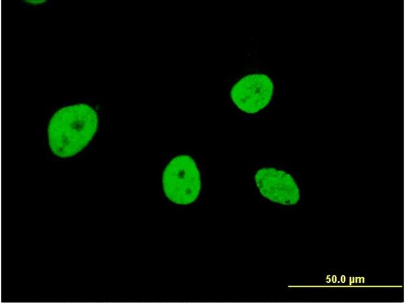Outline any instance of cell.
<instances>
[{
    "instance_id": "2",
    "label": "cell",
    "mask_w": 405,
    "mask_h": 303,
    "mask_svg": "<svg viewBox=\"0 0 405 303\" xmlns=\"http://www.w3.org/2000/svg\"><path fill=\"white\" fill-rule=\"evenodd\" d=\"M166 196L173 203L188 205L197 198L201 189L200 174L194 160L188 155L174 158L162 177Z\"/></svg>"
},
{
    "instance_id": "3",
    "label": "cell",
    "mask_w": 405,
    "mask_h": 303,
    "mask_svg": "<svg viewBox=\"0 0 405 303\" xmlns=\"http://www.w3.org/2000/svg\"><path fill=\"white\" fill-rule=\"evenodd\" d=\"M273 92L271 80L263 74L245 76L232 87L230 96L241 111L248 114L256 113L270 102Z\"/></svg>"
},
{
    "instance_id": "4",
    "label": "cell",
    "mask_w": 405,
    "mask_h": 303,
    "mask_svg": "<svg viewBox=\"0 0 405 303\" xmlns=\"http://www.w3.org/2000/svg\"><path fill=\"white\" fill-rule=\"evenodd\" d=\"M260 193L268 200L284 205H294L300 199L299 187L287 172L274 168H263L255 176Z\"/></svg>"
},
{
    "instance_id": "1",
    "label": "cell",
    "mask_w": 405,
    "mask_h": 303,
    "mask_svg": "<svg viewBox=\"0 0 405 303\" xmlns=\"http://www.w3.org/2000/svg\"><path fill=\"white\" fill-rule=\"evenodd\" d=\"M98 123L96 112L87 104L61 108L54 114L48 127L49 143L52 151L61 158L76 154L91 140Z\"/></svg>"
}]
</instances>
